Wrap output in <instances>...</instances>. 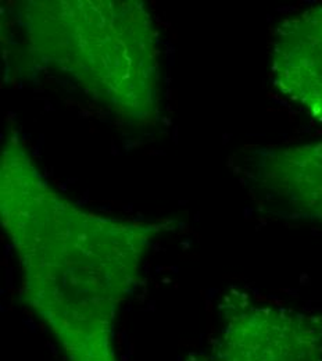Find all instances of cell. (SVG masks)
Returning <instances> with one entry per match:
<instances>
[{
    "mask_svg": "<svg viewBox=\"0 0 322 361\" xmlns=\"http://www.w3.org/2000/svg\"><path fill=\"white\" fill-rule=\"evenodd\" d=\"M253 177L286 210L322 221V142L264 152Z\"/></svg>",
    "mask_w": 322,
    "mask_h": 361,
    "instance_id": "5b68a950",
    "label": "cell"
},
{
    "mask_svg": "<svg viewBox=\"0 0 322 361\" xmlns=\"http://www.w3.org/2000/svg\"><path fill=\"white\" fill-rule=\"evenodd\" d=\"M274 87L322 121V4L285 18L271 47Z\"/></svg>",
    "mask_w": 322,
    "mask_h": 361,
    "instance_id": "277c9868",
    "label": "cell"
},
{
    "mask_svg": "<svg viewBox=\"0 0 322 361\" xmlns=\"http://www.w3.org/2000/svg\"><path fill=\"white\" fill-rule=\"evenodd\" d=\"M27 50L135 127L160 118L154 18L138 0H30L16 7Z\"/></svg>",
    "mask_w": 322,
    "mask_h": 361,
    "instance_id": "7a4b0ae2",
    "label": "cell"
},
{
    "mask_svg": "<svg viewBox=\"0 0 322 361\" xmlns=\"http://www.w3.org/2000/svg\"><path fill=\"white\" fill-rule=\"evenodd\" d=\"M0 221L23 299L64 361H118L117 316L138 288L150 246L175 220L111 219L74 204L10 131L0 150Z\"/></svg>",
    "mask_w": 322,
    "mask_h": 361,
    "instance_id": "6da1fadb",
    "label": "cell"
},
{
    "mask_svg": "<svg viewBox=\"0 0 322 361\" xmlns=\"http://www.w3.org/2000/svg\"><path fill=\"white\" fill-rule=\"evenodd\" d=\"M187 361H322V317L230 289L214 335Z\"/></svg>",
    "mask_w": 322,
    "mask_h": 361,
    "instance_id": "3957f363",
    "label": "cell"
}]
</instances>
